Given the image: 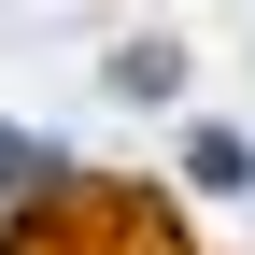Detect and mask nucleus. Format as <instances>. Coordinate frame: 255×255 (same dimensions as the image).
Returning <instances> with one entry per match:
<instances>
[{"label": "nucleus", "instance_id": "nucleus-1", "mask_svg": "<svg viewBox=\"0 0 255 255\" xmlns=\"http://www.w3.org/2000/svg\"><path fill=\"white\" fill-rule=\"evenodd\" d=\"M142 227H156L142 184H43V199H14L0 255H142Z\"/></svg>", "mask_w": 255, "mask_h": 255}]
</instances>
